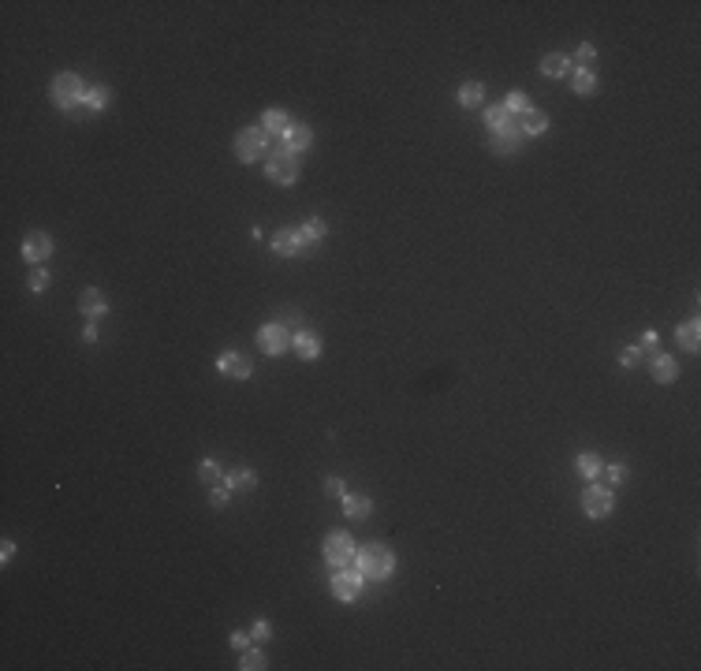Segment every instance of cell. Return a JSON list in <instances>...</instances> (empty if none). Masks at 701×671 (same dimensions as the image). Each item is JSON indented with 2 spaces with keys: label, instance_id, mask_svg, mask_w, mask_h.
Segmentation results:
<instances>
[{
  "label": "cell",
  "instance_id": "1f68e13d",
  "mask_svg": "<svg viewBox=\"0 0 701 671\" xmlns=\"http://www.w3.org/2000/svg\"><path fill=\"white\" fill-rule=\"evenodd\" d=\"M504 109H508L511 116H515V112L522 116L526 109H530V101H526V94H522V90H515V94H508V104H504Z\"/></svg>",
  "mask_w": 701,
  "mask_h": 671
},
{
  "label": "cell",
  "instance_id": "cb8c5ba5",
  "mask_svg": "<svg viewBox=\"0 0 701 671\" xmlns=\"http://www.w3.org/2000/svg\"><path fill=\"white\" fill-rule=\"evenodd\" d=\"M575 466H578V473H582V478H601V470H604V463H601V459L597 455H593V452H582L578 459H575Z\"/></svg>",
  "mask_w": 701,
  "mask_h": 671
},
{
  "label": "cell",
  "instance_id": "ab89813d",
  "mask_svg": "<svg viewBox=\"0 0 701 671\" xmlns=\"http://www.w3.org/2000/svg\"><path fill=\"white\" fill-rule=\"evenodd\" d=\"M246 641H250L246 630H232V649H246Z\"/></svg>",
  "mask_w": 701,
  "mask_h": 671
},
{
  "label": "cell",
  "instance_id": "30bf717a",
  "mask_svg": "<svg viewBox=\"0 0 701 671\" xmlns=\"http://www.w3.org/2000/svg\"><path fill=\"white\" fill-rule=\"evenodd\" d=\"M217 370H220L224 377L246 380L250 373H254V365H250V358H246V354H239V351H224L220 358H217Z\"/></svg>",
  "mask_w": 701,
  "mask_h": 671
},
{
  "label": "cell",
  "instance_id": "83f0119b",
  "mask_svg": "<svg viewBox=\"0 0 701 671\" xmlns=\"http://www.w3.org/2000/svg\"><path fill=\"white\" fill-rule=\"evenodd\" d=\"M109 101H112V94L104 86H94V90H86V112H101V109H109Z\"/></svg>",
  "mask_w": 701,
  "mask_h": 671
},
{
  "label": "cell",
  "instance_id": "d590c367",
  "mask_svg": "<svg viewBox=\"0 0 701 671\" xmlns=\"http://www.w3.org/2000/svg\"><path fill=\"white\" fill-rule=\"evenodd\" d=\"M45 287H49V272H45V269H34V272H30V291L42 295Z\"/></svg>",
  "mask_w": 701,
  "mask_h": 671
},
{
  "label": "cell",
  "instance_id": "8fae6325",
  "mask_svg": "<svg viewBox=\"0 0 701 671\" xmlns=\"http://www.w3.org/2000/svg\"><path fill=\"white\" fill-rule=\"evenodd\" d=\"M522 131L519 127H511V131H500V135H493L489 138V146H493V153H500V157H515L522 150Z\"/></svg>",
  "mask_w": 701,
  "mask_h": 671
},
{
  "label": "cell",
  "instance_id": "5b68a950",
  "mask_svg": "<svg viewBox=\"0 0 701 671\" xmlns=\"http://www.w3.org/2000/svg\"><path fill=\"white\" fill-rule=\"evenodd\" d=\"M354 541H351V533H343V530H336V533H328V541H325V560H328V567H351L354 563Z\"/></svg>",
  "mask_w": 701,
  "mask_h": 671
},
{
  "label": "cell",
  "instance_id": "f546056e",
  "mask_svg": "<svg viewBox=\"0 0 701 671\" xmlns=\"http://www.w3.org/2000/svg\"><path fill=\"white\" fill-rule=\"evenodd\" d=\"M243 671H261V667H269V660H265V653L261 649H243V664H239Z\"/></svg>",
  "mask_w": 701,
  "mask_h": 671
},
{
  "label": "cell",
  "instance_id": "52a82bcc",
  "mask_svg": "<svg viewBox=\"0 0 701 671\" xmlns=\"http://www.w3.org/2000/svg\"><path fill=\"white\" fill-rule=\"evenodd\" d=\"M582 507H586L589 519H604V515H612V507H616V492L604 489V485H589V489L582 492Z\"/></svg>",
  "mask_w": 701,
  "mask_h": 671
},
{
  "label": "cell",
  "instance_id": "8992f818",
  "mask_svg": "<svg viewBox=\"0 0 701 671\" xmlns=\"http://www.w3.org/2000/svg\"><path fill=\"white\" fill-rule=\"evenodd\" d=\"M291 344H295V332L284 328L280 321H272V325H265L258 332V347L265 354H284V351H291Z\"/></svg>",
  "mask_w": 701,
  "mask_h": 671
},
{
  "label": "cell",
  "instance_id": "4316f807",
  "mask_svg": "<svg viewBox=\"0 0 701 671\" xmlns=\"http://www.w3.org/2000/svg\"><path fill=\"white\" fill-rule=\"evenodd\" d=\"M325 220L321 217H313V220H306V224H302V228H299V235H302V243H306V246H313V243H321L325 239Z\"/></svg>",
  "mask_w": 701,
  "mask_h": 671
},
{
  "label": "cell",
  "instance_id": "603a6c76",
  "mask_svg": "<svg viewBox=\"0 0 701 671\" xmlns=\"http://www.w3.org/2000/svg\"><path fill=\"white\" fill-rule=\"evenodd\" d=\"M481 97H485V86L481 83H462L459 86V104H462V109H478Z\"/></svg>",
  "mask_w": 701,
  "mask_h": 671
},
{
  "label": "cell",
  "instance_id": "d6986e66",
  "mask_svg": "<svg viewBox=\"0 0 701 671\" xmlns=\"http://www.w3.org/2000/svg\"><path fill=\"white\" fill-rule=\"evenodd\" d=\"M291 347L299 351V358L310 362V358H317V354H321V339H317L310 328H299V332H295V344H291Z\"/></svg>",
  "mask_w": 701,
  "mask_h": 671
},
{
  "label": "cell",
  "instance_id": "836d02e7",
  "mask_svg": "<svg viewBox=\"0 0 701 671\" xmlns=\"http://www.w3.org/2000/svg\"><path fill=\"white\" fill-rule=\"evenodd\" d=\"M228 496H232L228 485H213V489H209V504H213V507H224V504H228Z\"/></svg>",
  "mask_w": 701,
  "mask_h": 671
},
{
  "label": "cell",
  "instance_id": "f1b7e54d",
  "mask_svg": "<svg viewBox=\"0 0 701 671\" xmlns=\"http://www.w3.org/2000/svg\"><path fill=\"white\" fill-rule=\"evenodd\" d=\"M198 478H202V485H209V489H213V485H220V481H224V470H220V463L205 459V463L198 466Z\"/></svg>",
  "mask_w": 701,
  "mask_h": 671
},
{
  "label": "cell",
  "instance_id": "b9f144b4",
  "mask_svg": "<svg viewBox=\"0 0 701 671\" xmlns=\"http://www.w3.org/2000/svg\"><path fill=\"white\" fill-rule=\"evenodd\" d=\"M11 556H16V541H4V548H0V560H11Z\"/></svg>",
  "mask_w": 701,
  "mask_h": 671
},
{
  "label": "cell",
  "instance_id": "6da1fadb",
  "mask_svg": "<svg viewBox=\"0 0 701 671\" xmlns=\"http://www.w3.org/2000/svg\"><path fill=\"white\" fill-rule=\"evenodd\" d=\"M354 567L362 571V578H388L392 567H395V556H392L388 545L369 541V545H362L359 552H354Z\"/></svg>",
  "mask_w": 701,
  "mask_h": 671
},
{
  "label": "cell",
  "instance_id": "d4e9b609",
  "mask_svg": "<svg viewBox=\"0 0 701 671\" xmlns=\"http://www.w3.org/2000/svg\"><path fill=\"white\" fill-rule=\"evenodd\" d=\"M697 336H701V325H697V318H690L686 325H679L676 328V339L686 347V351H697Z\"/></svg>",
  "mask_w": 701,
  "mask_h": 671
},
{
  "label": "cell",
  "instance_id": "3957f363",
  "mask_svg": "<svg viewBox=\"0 0 701 671\" xmlns=\"http://www.w3.org/2000/svg\"><path fill=\"white\" fill-rule=\"evenodd\" d=\"M265 176L272 183H280V187H291V183L299 179V157L291 153L284 142H276V146L265 153Z\"/></svg>",
  "mask_w": 701,
  "mask_h": 671
},
{
  "label": "cell",
  "instance_id": "e575fe53",
  "mask_svg": "<svg viewBox=\"0 0 701 671\" xmlns=\"http://www.w3.org/2000/svg\"><path fill=\"white\" fill-rule=\"evenodd\" d=\"M299 321H302V313H299L295 306H284V313H280V325H284V328H295V332H299Z\"/></svg>",
  "mask_w": 701,
  "mask_h": 671
},
{
  "label": "cell",
  "instance_id": "7402d4cb",
  "mask_svg": "<svg viewBox=\"0 0 701 671\" xmlns=\"http://www.w3.org/2000/svg\"><path fill=\"white\" fill-rule=\"evenodd\" d=\"M571 86H575V94H578V97H589V94H597V75H593L589 68H575Z\"/></svg>",
  "mask_w": 701,
  "mask_h": 671
},
{
  "label": "cell",
  "instance_id": "4fadbf2b",
  "mask_svg": "<svg viewBox=\"0 0 701 671\" xmlns=\"http://www.w3.org/2000/svg\"><path fill=\"white\" fill-rule=\"evenodd\" d=\"M302 246H306V243H302V235L295 228H280V231L272 235V254H280V258H295Z\"/></svg>",
  "mask_w": 701,
  "mask_h": 671
},
{
  "label": "cell",
  "instance_id": "5bb4252c",
  "mask_svg": "<svg viewBox=\"0 0 701 671\" xmlns=\"http://www.w3.org/2000/svg\"><path fill=\"white\" fill-rule=\"evenodd\" d=\"M280 142H284V146H287L291 153H299V150H306L310 142H313V131H310L306 123H302V120H291V127L280 135Z\"/></svg>",
  "mask_w": 701,
  "mask_h": 671
},
{
  "label": "cell",
  "instance_id": "e0dca14e",
  "mask_svg": "<svg viewBox=\"0 0 701 671\" xmlns=\"http://www.w3.org/2000/svg\"><path fill=\"white\" fill-rule=\"evenodd\" d=\"M78 310H83L86 318H101V313H109V302H104V295L97 287H86V291L78 295Z\"/></svg>",
  "mask_w": 701,
  "mask_h": 671
},
{
  "label": "cell",
  "instance_id": "8d00e7d4",
  "mask_svg": "<svg viewBox=\"0 0 701 671\" xmlns=\"http://www.w3.org/2000/svg\"><path fill=\"white\" fill-rule=\"evenodd\" d=\"M269 634H272V627H269L265 619H258L254 627H250V638H254V641H265Z\"/></svg>",
  "mask_w": 701,
  "mask_h": 671
},
{
  "label": "cell",
  "instance_id": "9c48e42d",
  "mask_svg": "<svg viewBox=\"0 0 701 671\" xmlns=\"http://www.w3.org/2000/svg\"><path fill=\"white\" fill-rule=\"evenodd\" d=\"M45 258H52V235L49 231H30L23 239V261H45Z\"/></svg>",
  "mask_w": 701,
  "mask_h": 671
},
{
  "label": "cell",
  "instance_id": "f35d334b",
  "mask_svg": "<svg viewBox=\"0 0 701 671\" xmlns=\"http://www.w3.org/2000/svg\"><path fill=\"white\" fill-rule=\"evenodd\" d=\"M325 492H328V496H343L347 489H343V481H340V478H328V481H325Z\"/></svg>",
  "mask_w": 701,
  "mask_h": 671
},
{
  "label": "cell",
  "instance_id": "ac0fdd59",
  "mask_svg": "<svg viewBox=\"0 0 701 671\" xmlns=\"http://www.w3.org/2000/svg\"><path fill=\"white\" fill-rule=\"evenodd\" d=\"M343 511H347V519H369L373 500L362 496V492H343Z\"/></svg>",
  "mask_w": 701,
  "mask_h": 671
},
{
  "label": "cell",
  "instance_id": "74e56055",
  "mask_svg": "<svg viewBox=\"0 0 701 671\" xmlns=\"http://www.w3.org/2000/svg\"><path fill=\"white\" fill-rule=\"evenodd\" d=\"M642 354H645L642 347H627V351H623V365H627V370H630V365H638Z\"/></svg>",
  "mask_w": 701,
  "mask_h": 671
},
{
  "label": "cell",
  "instance_id": "7bdbcfd3",
  "mask_svg": "<svg viewBox=\"0 0 701 671\" xmlns=\"http://www.w3.org/2000/svg\"><path fill=\"white\" fill-rule=\"evenodd\" d=\"M83 339H86V344H94V339H97V325H86L83 328Z\"/></svg>",
  "mask_w": 701,
  "mask_h": 671
},
{
  "label": "cell",
  "instance_id": "7c38bea8",
  "mask_svg": "<svg viewBox=\"0 0 701 671\" xmlns=\"http://www.w3.org/2000/svg\"><path fill=\"white\" fill-rule=\"evenodd\" d=\"M515 127L522 131V138H537V135H545V127H549V112H541V109H526L519 120H515Z\"/></svg>",
  "mask_w": 701,
  "mask_h": 671
},
{
  "label": "cell",
  "instance_id": "ffe728a7",
  "mask_svg": "<svg viewBox=\"0 0 701 671\" xmlns=\"http://www.w3.org/2000/svg\"><path fill=\"white\" fill-rule=\"evenodd\" d=\"M485 127L493 131V135H500V131H511V127H515V116L504 109V104H493V109H485Z\"/></svg>",
  "mask_w": 701,
  "mask_h": 671
},
{
  "label": "cell",
  "instance_id": "484cf974",
  "mask_svg": "<svg viewBox=\"0 0 701 671\" xmlns=\"http://www.w3.org/2000/svg\"><path fill=\"white\" fill-rule=\"evenodd\" d=\"M220 485H228V489H254V485H258V473H254V470H235V473H224Z\"/></svg>",
  "mask_w": 701,
  "mask_h": 671
},
{
  "label": "cell",
  "instance_id": "44dd1931",
  "mask_svg": "<svg viewBox=\"0 0 701 671\" xmlns=\"http://www.w3.org/2000/svg\"><path fill=\"white\" fill-rule=\"evenodd\" d=\"M287 127H291V116L284 109H269L261 116V131H265V135H284Z\"/></svg>",
  "mask_w": 701,
  "mask_h": 671
},
{
  "label": "cell",
  "instance_id": "d6a6232c",
  "mask_svg": "<svg viewBox=\"0 0 701 671\" xmlns=\"http://www.w3.org/2000/svg\"><path fill=\"white\" fill-rule=\"evenodd\" d=\"M601 473H608V481H612V485H623V481L630 478V470H627L623 463H616V466H604Z\"/></svg>",
  "mask_w": 701,
  "mask_h": 671
},
{
  "label": "cell",
  "instance_id": "ba28073f",
  "mask_svg": "<svg viewBox=\"0 0 701 671\" xmlns=\"http://www.w3.org/2000/svg\"><path fill=\"white\" fill-rule=\"evenodd\" d=\"M362 571L359 567H336V574H332V593H336V600H359V593H362Z\"/></svg>",
  "mask_w": 701,
  "mask_h": 671
},
{
  "label": "cell",
  "instance_id": "277c9868",
  "mask_svg": "<svg viewBox=\"0 0 701 671\" xmlns=\"http://www.w3.org/2000/svg\"><path fill=\"white\" fill-rule=\"evenodd\" d=\"M265 153H269V135L261 127H243L239 135H235V157H239L243 164H254Z\"/></svg>",
  "mask_w": 701,
  "mask_h": 671
},
{
  "label": "cell",
  "instance_id": "4dcf8cb0",
  "mask_svg": "<svg viewBox=\"0 0 701 671\" xmlns=\"http://www.w3.org/2000/svg\"><path fill=\"white\" fill-rule=\"evenodd\" d=\"M593 60H597V49H593L589 42H582V45H578V52H575V60H571V64H578V68H589V64H593Z\"/></svg>",
  "mask_w": 701,
  "mask_h": 671
},
{
  "label": "cell",
  "instance_id": "60d3db41",
  "mask_svg": "<svg viewBox=\"0 0 701 671\" xmlns=\"http://www.w3.org/2000/svg\"><path fill=\"white\" fill-rule=\"evenodd\" d=\"M642 351H653L657 347V332H653V328H649V332H642V344H638Z\"/></svg>",
  "mask_w": 701,
  "mask_h": 671
},
{
  "label": "cell",
  "instance_id": "9a60e30c",
  "mask_svg": "<svg viewBox=\"0 0 701 671\" xmlns=\"http://www.w3.org/2000/svg\"><path fill=\"white\" fill-rule=\"evenodd\" d=\"M541 75L545 78H567V75H575V64H571V56H563V52H549V56L541 60Z\"/></svg>",
  "mask_w": 701,
  "mask_h": 671
},
{
  "label": "cell",
  "instance_id": "7a4b0ae2",
  "mask_svg": "<svg viewBox=\"0 0 701 671\" xmlns=\"http://www.w3.org/2000/svg\"><path fill=\"white\" fill-rule=\"evenodd\" d=\"M49 97L56 101L64 112H75L78 104L86 101V83L75 71H60L56 78H52V86H49Z\"/></svg>",
  "mask_w": 701,
  "mask_h": 671
},
{
  "label": "cell",
  "instance_id": "2e32d148",
  "mask_svg": "<svg viewBox=\"0 0 701 671\" xmlns=\"http://www.w3.org/2000/svg\"><path fill=\"white\" fill-rule=\"evenodd\" d=\"M649 373H653V380H660V385H671V380L679 377V362L671 358V354H653Z\"/></svg>",
  "mask_w": 701,
  "mask_h": 671
}]
</instances>
